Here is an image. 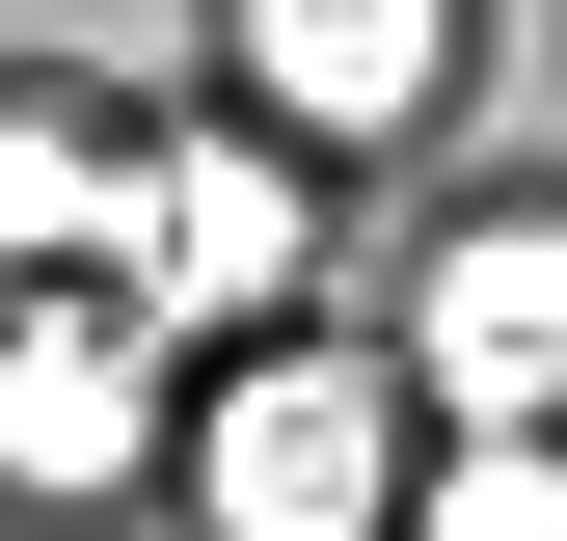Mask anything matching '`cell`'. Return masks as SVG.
Wrapping results in <instances>:
<instances>
[{
	"label": "cell",
	"mask_w": 567,
	"mask_h": 541,
	"mask_svg": "<svg viewBox=\"0 0 567 541\" xmlns=\"http://www.w3.org/2000/svg\"><path fill=\"white\" fill-rule=\"evenodd\" d=\"M433 54H460V0H270V82H298L324 135H405Z\"/></svg>",
	"instance_id": "1"
}]
</instances>
